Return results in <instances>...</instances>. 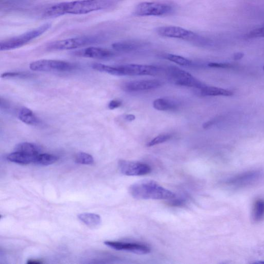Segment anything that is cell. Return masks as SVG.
<instances>
[{"label":"cell","mask_w":264,"mask_h":264,"mask_svg":"<svg viewBox=\"0 0 264 264\" xmlns=\"http://www.w3.org/2000/svg\"><path fill=\"white\" fill-rule=\"evenodd\" d=\"M118 0H76L61 3L49 8L44 13L46 17H57L64 15H84L110 9Z\"/></svg>","instance_id":"6da1fadb"},{"label":"cell","mask_w":264,"mask_h":264,"mask_svg":"<svg viewBox=\"0 0 264 264\" xmlns=\"http://www.w3.org/2000/svg\"><path fill=\"white\" fill-rule=\"evenodd\" d=\"M129 191L132 196L139 200H167L176 196L175 193L152 180L137 182L130 186Z\"/></svg>","instance_id":"7a4b0ae2"},{"label":"cell","mask_w":264,"mask_h":264,"mask_svg":"<svg viewBox=\"0 0 264 264\" xmlns=\"http://www.w3.org/2000/svg\"><path fill=\"white\" fill-rule=\"evenodd\" d=\"M51 26V23H47L21 35L2 41L0 43V50L6 51L21 48L44 35Z\"/></svg>","instance_id":"3957f363"},{"label":"cell","mask_w":264,"mask_h":264,"mask_svg":"<svg viewBox=\"0 0 264 264\" xmlns=\"http://www.w3.org/2000/svg\"><path fill=\"white\" fill-rule=\"evenodd\" d=\"M104 40L101 36L74 38L51 42L46 45V49L49 51L75 50L101 43Z\"/></svg>","instance_id":"277c9868"},{"label":"cell","mask_w":264,"mask_h":264,"mask_svg":"<svg viewBox=\"0 0 264 264\" xmlns=\"http://www.w3.org/2000/svg\"><path fill=\"white\" fill-rule=\"evenodd\" d=\"M29 69L33 72L66 73L76 70L77 66L64 61L41 59L31 62Z\"/></svg>","instance_id":"5b68a950"},{"label":"cell","mask_w":264,"mask_h":264,"mask_svg":"<svg viewBox=\"0 0 264 264\" xmlns=\"http://www.w3.org/2000/svg\"><path fill=\"white\" fill-rule=\"evenodd\" d=\"M174 10L172 4L146 2L138 5L134 14L137 16H161L170 14Z\"/></svg>","instance_id":"8992f818"},{"label":"cell","mask_w":264,"mask_h":264,"mask_svg":"<svg viewBox=\"0 0 264 264\" xmlns=\"http://www.w3.org/2000/svg\"><path fill=\"white\" fill-rule=\"evenodd\" d=\"M170 81L178 86L201 89L205 84L197 80L191 74L176 67H170L166 71Z\"/></svg>","instance_id":"52a82bcc"},{"label":"cell","mask_w":264,"mask_h":264,"mask_svg":"<svg viewBox=\"0 0 264 264\" xmlns=\"http://www.w3.org/2000/svg\"><path fill=\"white\" fill-rule=\"evenodd\" d=\"M262 177L263 173L259 171H248L227 179L224 183L230 187L242 188L255 184Z\"/></svg>","instance_id":"ba28073f"},{"label":"cell","mask_w":264,"mask_h":264,"mask_svg":"<svg viewBox=\"0 0 264 264\" xmlns=\"http://www.w3.org/2000/svg\"><path fill=\"white\" fill-rule=\"evenodd\" d=\"M120 76H154L159 74L160 68L155 65L127 64L118 65Z\"/></svg>","instance_id":"9c48e42d"},{"label":"cell","mask_w":264,"mask_h":264,"mask_svg":"<svg viewBox=\"0 0 264 264\" xmlns=\"http://www.w3.org/2000/svg\"><path fill=\"white\" fill-rule=\"evenodd\" d=\"M118 167L120 172L127 176H144L151 172L149 164L139 161L120 160Z\"/></svg>","instance_id":"30bf717a"},{"label":"cell","mask_w":264,"mask_h":264,"mask_svg":"<svg viewBox=\"0 0 264 264\" xmlns=\"http://www.w3.org/2000/svg\"><path fill=\"white\" fill-rule=\"evenodd\" d=\"M157 34L162 37L193 41L197 38L194 32L181 27L162 26L156 28Z\"/></svg>","instance_id":"8fae6325"},{"label":"cell","mask_w":264,"mask_h":264,"mask_svg":"<svg viewBox=\"0 0 264 264\" xmlns=\"http://www.w3.org/2000/svg\"><path fill=\"white\" fill-rule=\"evenodd\" d=\"M71 54L79 57L106 59L114 57L115 53L108 49L90 47L75 50L72 52Z\"/></svg>","instance_id":"7c38bea8"},{"label":"cell","mask_w":264,"mask_h":264,"mask_svg":"<svg viewBox=\"0 0 264 264\" xmlns=\"http://www.w3.org/2000/svg\"><path fill=\"white\" fill-rule=\"evenodd\" d=\"M105 244L113 249L128 251L137 254L144 255L151 252L149 247L142 244L112 241H107Z\"/></svg>","instance_id":"4fadbf2b"},{"label":"cell","mask_w":264,"mask_h":264,"mask_svg":"<svg viewBox=\"0 0 264 264\" xmlns=\"http://www.w3.org/2000/svg\"><path fill=\"white\" fill-rule=\"evenodd\" d=\"M161 83L157 80L131 81L125 83L124 89L129 92L144 91L155 89L160 87Z\"/></svg>","instance_id":"5bb4252c"},{"label":"cell","mask_w":264,"mask_h":264,"mask_svg":"<svg viewBox=\"0 0 264 264\" xmlns=\"http://www.w3.org/2000/svg\"><path fill=\"white\" fill-rule=\"evenodd\" d=\"M145 44L142 41L128 40L115 43L112 45V47L115 50L118 52H128L137 50L145 46Z\"/></svg>","instance_id":"9a60e30c"},{"label":"cell","mask_w":264,"mask_h":264,"mask_svg":"<svg viewBox=\"0 0 264 264\" xmlns=\"http://www.w3.org/2000/svg\"><path fill=\"white\" fill-rule=\"evenodd\" d=\"M18 119L22 122L30 125H37L40 123L38 117L30 109L22 108L18 115Z\"/></svg>","instance_id":"2e32d148"},{"label":"cell","mask_w":264,"mask_h":264,"mask_svg":"<svg viewBox=\"0 0 264 264\" xmlns=\"http://www.w3.org/2000/svg\"><path fill=\"white\" fill-rule=\"evenodd\" d=\"M20 152L15 151L8 156V159L11 162L21 164H27L34 163L36 156Z\"/></svg>","instance_id":"e0dca14e"},{"label":"cell","mask_w":264,"mask_h":264,"mask_svg":"<svg viewBox=\"0 0 264 264\" xmlns=\"http://www.w3.org/2000/svg\"><path fill=\"white\" fill-rule=\"evenodd\" d=\"M153 108L160 111H168L176 110L178 107V104L166 98H159L156 99L153 103Z\"/></svg>","instance_id":"ac0fdd59"},{"label":"cell","mask_w":264,"mask_h":264,"mask_svg":"<svg viewBox=\"0 0 264 264\" xmlns=\"http://www.w3.org/2000/svg\"><path fill=\"white\" fill-rule=\"evenodd\" d=\"M200 90L201 93L205 96H231L234 94L232 91L206 85Z\"/></svg>","instance_id":"d6986e66"},{"label":"cell","mask_w":264,"mask_h":264,"mask_svg":"<svg viewBox=\"0 0 264 264\" xmlns=\"http://www.w3.org/2000/svg\"><path fill=\"white\" fill-rule=\"evenodd\" d=\"M41 148L38 145L30 143H22L18 144L15 151L31 155H37L41 153Z\"/></svg>","instance_id":"ffe728a7"},{"label":"cell","mask_w":264,"mask_h":264,"mask_svg":"<svg viewBox=\"0 0 264 264\" xmlns=\"http://www.w3.org/2000/svg\"><path fill=\"white\" fill-rule=\"evenodd\" d=\"M79 219L86 225L95 227L100 225L102 220L100 216L93 213H82L78 215Z\"/></svg>","instance_id":"44dd1931"},{"label":"cell","mask_w":264,"mask_h":264,"mask_svg":"<svg viewBox=\"0 0 264 264\" xmlns=\"http://www.w3.org/2000/svg\"><path fill=\"white\" fill-rule=\"evenodd\" d=\"M58 157L54 155L47 153H40L36 156L35 164L41 166H48L57 161Z\"/></svg>","instance_id":"7402d4cb"},{"label":"cell","mask_w":264,"mask_h":264,"mask_svg":"<svg viewBox=\"0 0 264 264\" xmlns=\"http://www.w3.org/2000/svg\"><path fill=\"white\" fill-rule=\"evenodd\" d=\"M252 218L255 222L264 219V200H257L254 203L252 210Z\"/></svg>","instance_id":"603a6c76"},{"label":"cell","mask_w":264,"mask_h":264,"mask_svg":"<svg viewBox=\"0 0 264 264\" xmlns=\"http://www.w3.org/2000/svg\"><path fill=\"white\" fill-rule=\"evenodd\" d=\"M91 67L93 70L99 72L120 76L118 66H111L101 63H94L92 64Z\"/></svg>","instance_id":"cb8c5ba5"},{"label":"cell","mask_w":264,"mask_h":264,"mask_svg":"<svg viewBox=\"0 0 264 264\" xmlns=\"http://www.w3.org/2000/svg\"><path fill=\"white\" fill-rule=\"evenodd\" d=\"M35 75L28 72H7L2 75L3 79H28Z\"/></svg>","instance_id":"d4e9b609"},{"label":"cell","mask_w":264,"mask_h":264,"mask_svg":"<svg viewBox=\"0 0 264 264\" xmlns=\"http://www.w3.org/2000/svg\"><path fill=\"white\" fill-rule=\"evenodd\" d=\"M168 60L183 66H188L191 64V61L183 56L172 54H168L164 56Z\"/></svg>","instance_id":"484cf974"},{"label":"cell","mask_w":264,"mask_h":264,"mask_svg":"<svg viewBox=\"0 0 264 264\" xmlns=\"http://www.w3.org/2000/svg\"><path fill=\"white\" fill-rule=\"evenodd\" d=\"M77 163L82 164H92L94 162V159L92 155L84 152L78 153L75 157Z\"/></svg>","instance_id":"4316f807"},{"label":"cell","mask_w":264,"mask_h":264,"mask_svg":"<svg viewBox=\"0 0 264 264\" xmlns=\"http://www.w3.org/2000/svg\"><path fill=\"white\" fill-rule=\"evenodd\" d=\"M172 136L170 135H161L153 139L147 144L148 147L156 146L170 140Z\"/></svg>","instance_id":"83f0119b"},{"label":"cell","mask_w":264,"mask_h":264,"mask_svg":"<svg viewBox=\"0 0 264 264\" xmlns=\"http://www.w3.org/2000/svg\"><path fill=\"white\" fill-rule=\"evenodd\" d=\"M247 37L249 38H264V25L249 32Z\"/></svg>","instance_id":"f1b7e54d"},{"label":"cell","mask_w":264,"mask_h":264,"mask_svg":"<svg viewBox=\"0 0 264 264\" xmlns=\"http://www.w3.org/2000/svg\"><path fill=\"white\" fill-rule=\"evenodd\" d=\"M208 65L210 68L217 69H231L234 67L233 64L226 63L211 62Z\"/></svg>","instance_id":"f546056e"},{"label":"cell","mask_w":264,"mask_h":264,"mask_svg":"<svg viewBox=\"0 0 264 264\" xmlns=\"http://www.w3.org/2000/svg\"><path fill=\"white\" fill-rule=\"evenodd\" d=\"M122 106V102L117 101V100H113L110 102L108 105V108L109 109L111 110H115L121 107Z\"/></svg>","instance_id":"4dcf8cb0"},{"label":"cell","mask_w":264,"mask_h":264,"mask_svg":"<svg viewBox=\"0 0 264 264\" xmlns=\"http://www.w3.org/2000/svg\"><path fill=\"white\" fill-rule=\"evenodd\" d=\"M0 106H1L2 109H8L10 108V104L9 103L5 100V99L1 98V105H0Z\"/></svg>","instance_id":"1f68e13d"},{"label":"cell","mask_w":264,"mask_h":264,"mask_svg":"<svg viewBox=\"0 0 264 264\" xmlns=\"http://www.w3.org/2000/svg\"><path fill=\"white\" fill-rule=\"evenodd\" d=\"M184 203V201H183V200H177L176 201L174 200L172 201V203H171V205H173L174 206H181Z\"/></svg>","instance_id":"d6a6232c"},{"label":"cell","mask_w":264,"mask_h":264,"mask_svg":"<svg viewBox=\"0 0 264 264\" xmlns=\"http://www.w3.org/2000/svg\"><path fill=\"white\" fill-rule=\"evenodd\" d=\"M124 119L128 121H134L136 119V116L134 115H126L124 116Z\"/></svg>","instance_id":"836d02e7"},{"label":"cell","mask_w":264,"mask_h":264,"mask_svg":"<svg viewBox=\"0 0 264 264\" xmlns=\"http://www.w3.org/2000/svg\"><path fill=\"white\" fill-rule=\"evenodd\" d=\"M244 56V54L243 53H237L235 54L234 56V58L235 60H238L241 59Z\"/></svg>","instance_id":"e575fe53"},{"label":"cell","mask_w":264,"mask_h":264,"mask_svg":"<svg viewBox=\"0 0 264 264\" xmlns=\"http://www.w3.org/2000/svg\"><path fill=\"white\" fill-rule=\"evenodd\" d=\"M214 122L213 121H209L204 124L203 126L204 128H207L210 126H212L214 124Z\"/></svg>","instance_id":"d590c367"},{"label":"cell","mask_w":264,"mask_h":264,"mask_svg":"<svg viewBox=\"0 0 264 264\" xmlns=\"http://www.w3.org/2000/svg\"><path fill=\"white\" fill-rule=\"evenodd\" d=\"M42 263V261H40V260H37V259H29L27 261V263Z\"/></svg>","instance_id":"8d00e7d4"},{"label":"cell","mask_w":264,"mask_h":264,"mask_svg":"<svg viewBox=\"0 0 264 264\" xmlns=\"http://www.w3.org/2000/svg\"><path fill=\"white\" fill-rule=\"evenodd\" d=\"M263 70H264V66H263Z\"/></svg>","instance_id":"74e56055"}]
</instances>
